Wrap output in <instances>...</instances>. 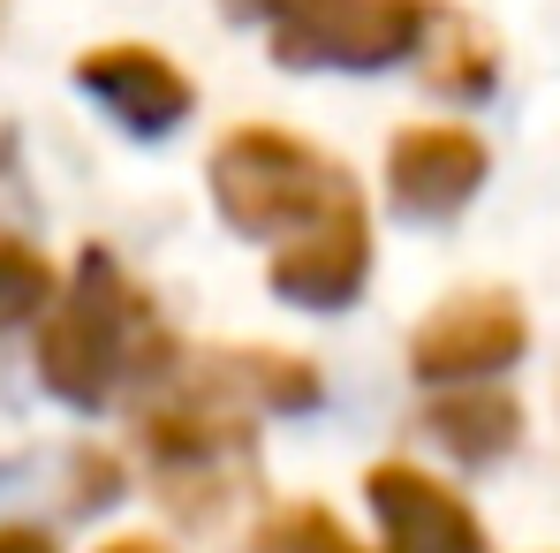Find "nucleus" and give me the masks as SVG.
<instances>
[{
    "instance_id": "6e6552de",
    "label": "nucleus",
    "mask_w": 560,
    "mask_h": 553,
    "mask_svg": "<svg viewBox=\"0 0 560 553\" xmlns=\"http://www.w3.org/2000/svg\"><path fill=\"white\" fill-rule=\"evenodd\" d=\"M77 84H84L129 137H167V129H183L189 106H197V84H189L160 46H137V38H114V46L77 54Z\"/></svg>"
},
{
    "instance_id": "39448f33",
    "label": "nucleus",
    "mask_w": 560,
    "mask_h": 553,
    "mask_svg": "<svg viewBox=\"0 0 560 553\" xmlns=\"http://www.w3.org/2000/svg\"><path fill=\"white\" fill-rule=\"evenodd\" d=\"M530 349V319L508 288H463L447 303L424 311V326L409 334V371L424 387H463V379H500L523 365Z\"/></svg>"
},
{
    "instance_id": "9b49d317",
    "label": "nucleus",
    "mask_w": 560,
    "mask_h": 553,
    "mask_svg": "<svg viewBox=\"0 0 560 553\" xmlns=\"http://www.w3.org/2000/svg\"><path fill=\"white\" fill-rule=\"evenodd\" d=\"M258 553H364V546L349 539V523H341L334 508L295 500V508H280L273 523L258 531Z\"/></svg>"
},
{
    "instance_id": "0eeeda50",
    "label": "nucleus",
    "mask_w": 560,
    "mask_h": 553,
    "mask_svg": "<svg viewBox=\"0 0 560 553\" xmlns=\"http://www.w3.org/2000/svg\"><path fill=\"white\" fill-rule=\"evenodd\" d=\"M485 175H492V152H485V137L463 129V122H417V129H401L386 145V197L409 220L463 212Z\"/></svg>"
},
{
    "instance_id": "9d476101",
    "label": "nucleus",
    "mask_w": 560,
    "mask_h": 553,
    "mask_svg": "<svg viewBox=\"0 0 560 553\" xmlns=\"http://www.w3.org/2000/svg\"><path fill=\"white\" fill-rule=\"evenodd\" d=\"M46 303H54V266H46V251L23 243V235H0V326L38 319Z\"/></svg>"
},
{
    "instance_id": "20e7f679",
    "label": "nucleus",
    "mask_w": 560,
    "mask_h": 553,
    "mask_svg": "<svg viewBox=\"0 0 560 553\" xmlns=\"http://www.w3.org/2000/svg\"><path fill=\"white\" fill-rule=\"evenodd\" d=\"M243 8L266 23L273 61L288 69L372 77L432 38V0H243Z\"/></svg>"
},
{
    "instance_id": "7ed1b4c3",
    "label": "nucleus",
    "mask_w": 560,
    "mask_h": 553,
    "mask_svg": "<svg viewBox=\"0 0 560 553\" xmlns=\"http://www.w3.org/2000/svg\"><path fill=\"white\" fill-rule=\"evenodd\" d=\"M212 205L235 235L250 243H273V251H295V243H318L326 228L357 220L364 197L349 183V168H334L318 145H303L295 129H273V122H243L212 145Z\"/></svg>"
},
{
    "instance_id": "1a4fd4ad",
    "label": "nucleus",
    "mask_w": 560,
    "mask_h": 553,
    "mask_svg": "<svg viewBox=\"0 0 560 553\" xmlns=\"http://www.w3.org/2000/svg\"><path fill=\"white\" fill-rule=\"evenodd\" d=\"M424 433L463 462H500L523 440V402L508 387H492V379H463L424 410Z\"/></svg>"
},
{
    "instance_id": "ddd939ff",
    "label": "nucleus",
    "mask_w": 560,
    "mask_h": 553,
    "mask_svg": "<svg viewBox=\"0 0 560 553\" xmlns=\"http://www.w3.org/2000/svg\"><path fill=\"white\" fill-rule=\"evenodd\" d=\"M98 553H160L152 539H114V546H98Z\"/></svg>"
},
{
    "instance_id": "f03ea898",
    "label": "nucleus",
    "mask_w": 560,
    "mask_h": 553,
    "mask_svg": "<svg viewBox=\"0 0 560 553\" xmlns=\"http://www.w3.org/2000/svg\"><path fill=\"white\" fill-rule=\"evenodd\" d=\"M175 334L160 326L152 296L121 274V258L106 243L77 251V274L54 296L46 326H38V379L54 402L69 410H106L121 387H144L175 365Z\"/></svg>"
},
{
    "instance_id": "f257e3e1",
    "label": "nucleus",
    "mask_w": 560,
    "mask_h": 553,
    "mask_svg": "<svg viewBox=\"0 0 560 553\" xmlns=\"http://www.w3.org/2000/svg\"><path fill=\"white\" fill-rule=\"evenodd\" d=\"M167 394L144 410V456L175 508H212L250 462L258 417H295L318 402V365L288 349H189L160 371Z\"/></svg>"
},
{
    "instance_id": "f8f14e48",
    "label": "nucleus",
    "mask_w": 560,
    "mask_h": 553,
    "mask_svg": "<svg viewBox=\"0 0 560 553\" xmlns=\"http://www.w3.org/2000/svg\"><path fill=\"white\" fill-rule=\"evenodd\" d=\"M0 553H61L46 531H31V523H0Z\"/></svg>"
},
{
    "instance_id": "423d86ee",
    "label": "nucleus",
    "mask_w": 560,
    "mask_h": 553,
    "mask_svg": "<svg viewBox=\"0 0 560 553\" xmlns=\"http://www.w3.org/2000/svg\"><path fill=\"white\" fill-rule=\"evenodd\" d=\"M364 500H372L378 531H386V553H492L477 508L417 462H372Z\"/></svg>"
}]
</instances>
